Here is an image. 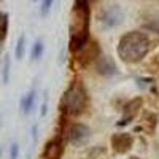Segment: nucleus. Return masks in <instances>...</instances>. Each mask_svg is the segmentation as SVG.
<instances>
[{
	"label": "nucleus",
	"mask_w": 159,
	"mask_h": 159,
	"mask_svg": "<svg viewBox=\"0 0 159 159\" xmlns=\"http://www.w3.org/2000/svg\"><path fill=\"white\" fill-rule=\"evenodd\" d=\"M52 2H54V0H43V2H42V15H46V13L49 11Z\"/></svg>",
	"instance_id": "nucleus-16"
},
{
	"label": "nucleus",
	"mask_w": 159,
	"mask_h": 159,
	"mask_svg": "<svg viewBox=\"0 0 159 159\" xmlns=\"http://www.w3.org/2000/svg\"><path fill=\"white\" fill-rule=\"evenodd\" d=\"M2 43H3V38H0V48H2Z\"/></svg>",
	"instance_id": "nucleus-17"
},
{
	"label": "nucleus",
	"mask_w": 159,
	"mask_h": 159,
	"mask_svg": "<svg viewBox=\"0 0 159 159\" xmlns=\"http://www.w3.org/2000/svg\"><path fill=\"white\" fill-rule=\"evenodd\" d=\"M88 2H89V3H91V2H96V0H88Z\"/></svg>",
	"instance_id": "nucleus-19"
},
{
	"label": "nucleus",
	"mask_w": 159,
	"mask_h": 159,
	"mask_svg": "<svg viewBox=\"0 0 159 159\" xmlns=\"http://www.w3.org/2000/svg\"><path fill=\"white\" fill-rule=\"evenodd\" d=\"M10 80V57L5 56V62H3V83H8Z\"/></svg>",
	"instance_id": "nucleus-14"
},
{
	"label": "nucleus",
	"mask_w": 159,
	"mask_h": 159,
	"mask_svg": "<svg viewBox=\"0 0 159 159\" xmlns=\"http://www.w3.org/2000/svg\"><path fill=\"white\" fill-rule=\"evenodd\" d=\"M42 54H43V43L38 40V42H35V45L32 48L30 57H32V61H38L40 57H42Z\"/></svg>",
	"instance_id": "nucleus-13"
},
{
	"label": "nucleus",
	"mask_w": 159,
	"mask_h": 159,
	"mask_svg": "<svg viewBox=\"0 0 159 159\" xmlns=\"http://www.w3.org/2000/svg\"><path fill=\"white\" fill-rule=\"evenodd\" d=\"M140 107H142V99L140 97H137V99H134V100H130L127 105H126V108H124V119H123V123H119V124H126L129 119H132L137 113H139V110H140Z\"/></svg>",
	"instance_id": "nucleus-9"
},
{
	"label": "nucleus",
	"mask_w": 159,
	"mask_h": 159,
	"mask_svg": "<svg viewBox=\"0 0 159 159\" xmlns=\"http://www.w3.org/2000/svg\"><path fill=\"white\" fill-rule=\"evenodd\" d=\"M96 70H97V73L105 75V76H111L118 72L116 64L110 56H99L96 59Z\"/></svg>",
	"instance_id": "nucleus-8"
},
{
	"label": "nucleus",
	"mask_w": 159,
	"mask_h": 159,
	"mask_svg": "<svg viewBox=\"0 0 159 159\" xmlns=\"http://www.w3.org/2000/svg\"><path fill=\"white\" fill-rule=\"evenodd\" d=\"M18 157H19V147L18 143H13L10 150V159H18Z\"/></svg>",
	"instance_id": "nucleus-15"
},
{
	"label": "nucleus",
	"mask_w": 159,
	"mask_h": 159,
	"mask_svg": "<svg viewBox=\"0 0 159 159\" xmlns=\"http://www.w3.org/2000/svg\"><path fill=\"white\" fill-rule=\"evenodd\" d=\"M34 102H35V89H32L30 92H27L24 97H22V100H21V110H22V113H30V110L34 108Z\"/></svg>",
	"instance_id": "nucleus-10"
},
{
	"label": "nucleus",
	"mask_w": 159,
	"mask_h": 159,
	"mask_svg": "<svg viewBox=\"0 0 159 159\" xmlns=\"http://www.w3.org/2000/svg\"><path fill=\"white\" fill-rule=\"evenodd\" d=\"M89 135H91V130L86 124H72L69 129H67V140L72 143V145H76V147H81L84 145L88 140H89Z\"/></svg>",
	"instance_id": "nucleus-5"
},
{
	"label": "nucleus",
	"mask_w": 159,
	"mask_h": 159,
	"mask_svg": "<svg viewBox=\"0 0 159 159\" xmlns=\"http://www.w3.org/2000/svg\"><path fill=\"white\" fill-rule=\"evenodd\" d=\"M132 143H134V139H132V135L127 134V132H123V134H115L111 137V147L119 154L127 153L132 148Z\"/></svg>",
	"instance_id": "nucleus-7"
},
{
	"label": "nucleus",
	"mask_w": 159,
	"mask_h": 159,
	"mask_svg": "<svg viewBox=\"0 0 159 159\" xmlns=\"http://www.w3.org/2000/svg\"><path fill=\"white\" fill-rule=\"evenodd\" d=\"M64 153V142L61 137L51 139L43 150V159H61Z\"/></svg>",
	"instance_id": "nucleus-6"
},
{
	"label": "nucleus",
	"mask_w": 159,
	"mask_h": 159,
	"mask_svg": "<svg viewBox=\"0 0 159 159\" xmlns=\"http://www.w3.org/2000/svg\"><path fill=\"white\" fill-rule=\"evenodd\" d=\"M129 159H139V157H135V156H132V157H129Z\"/></svg>",
	"instance_id": "nucleus-18"
},
{
	"label": "nucleus",
	"mask_w": 159,
	"mask_h": 159,
	"mask_svg": "<svg viewBox=\"0 0 159 159\" xmlns=\"http://www.w3.org/2000/svg\"><path fill=\"white\" fill-rule=\"evenodd\" d=\"M89 22H91V8L88 0H75L70 13V51L76 52L89 42Z\"/></svg>",
	"instance_id": "nucleus-1"
},
{
	"label": "nucleus",
	"mask_w": 159,
	"mask_h": 159,
	"mask_svg": "<svg viewBox=\"0 0 159 159\" xmlns=\"http://www.w3.org/2000/svg\"><path fill=\"white\" fill-rule=\"evenodd\" d=\"M88 105V94L80 81H75L64 92L61 107L69 115H81Z\"/></svg>",
	"instance_id": "nucleus-3"
},
{
	"label": "nucleus",
	"mask_w": 159,
	"mask_h": 159,
	"mask_svg": "<svg viewBox=\"0 0 159 159\" xmlns=\"http://www.w3.org/2000/svg\"><path fill=\"white\" fill-rule=\"evenodd\" d=\"M150 48L151 42L143 32H127L121 37L118 43V56L127 64H135L148 54Z\"/></svg>",
	"instance_id": "nucleus-2"
},
{
	"label": "nucleus",
	"mask_w": 159,
	"mask_h": 159,
	"mask_svg": "<svg viewBox=\"0 0 159 159\" xmlns=\"http://www.w3.org/2000/svg\"><path fill=\"white\" fill-rule=\"evenodd\" d=\"M34 2H35V0H34Z\"/></svg>",
	"instance_id": "nucleus-20"
},
{
	"label": "nucleus",
	"mask_w": 159,
	"mask_h": 159,
	"mask_svg": "<svg viewBox=\"0 0 159 159\" xmlns=\"http://www.w3.org/2000/svg\"><path fill=\"white\" fill-rule=\"evenodd\" d=\"M99 24L100 27L105 29V30H111L118 25H121L123 21H124V11L121 10V7L118 5H110L107 8H102L99 11Z\"/></svg>",
	"instance_id": "nucleus-4"
},
{
	"label": "nucleus",
	"mask_w": 159,
	"mask_h": 159,
	"mask_svg": "<svg viewBox=\"0 0 159 159\" xmlns=\"http://www.w3.org/2000/svg\"><path fill=\"white\" fill-rule=\"evenodd\" d=\"M8 32V15L3 11H0V38H7Z\"/></svg>",
	"instance_id": "nucleus-11"
},
{
	"label": "nucleus",
	"mask_w": 159,
	"mask_h": 159,
	"mask_svg": "<svg viewBox=\"0 0 159 159\" xmlns=\"http://www.w3.org/2000/svg\"><path fill=\"white\" fill-rule=\"evenodd\" d=\"M24 49H25V37L21 35L19 40H18V43H16V49H15V56H16V59H22V56H24Z\"/></svg>",
	"instance_id": "nucleus-12"
}]
</instances>
